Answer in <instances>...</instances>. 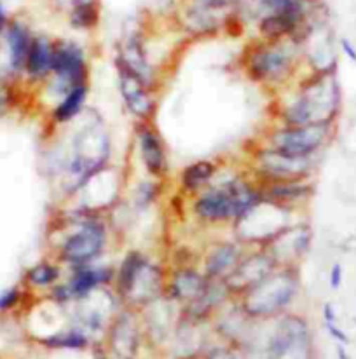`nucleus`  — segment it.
Masks as SVG:
<instances>
[{"label": "nucleus", "mask_w": 356, "mask_h": 359, "mask_svg": "<svg viewBox=\"0 0 356 359\" xmlns=\"http://www.w3.org/2000/svg\"><path fill=\"white\" fill-rule=\"evenodd\" d=\"M110 159V136L100 117H86L75 129L70 142V152L61 161L60 175L63 190L77 196L96 173L105 170Z\"/></svg>", "instance_id": "obj_1"}, {"label": "nucleus", "mask_w": 356, "mask_h": 359, "mask_svg": "<svg viewBox=\"0 0 356 359\" xmlns=\"http://www.w3.org/2000/svg\"><path fill=\"white\" fill-rule=\"evenodd\" d=\"M276 269H278V264L275 262V258L264 248H258L257 251H253L250 255H244L241 258L235 272L224 283L228 286L231 297L239 299L248 290H251L258 283L264 281L268 276H271Z\"/></svg>", "instance_id": "obj_12"}, {"label": "nucleus", "mask_w": 356, "mask_h": 359, "mask_svg": "<svg viewBox=\"0 0 356 359\" xmlns=\"http://www.w3.org/2000/svg\"><path fill=\"white\" fill-rule=\"evenodd\" d=\"M261 201L262 190L258 183L235 177L222 183H211L201 190L194 199L192 211L194 217L203 224H235Z\"/></svg>", "instance_id": "obj_3"}, {"label": "nucleus", "mask_w": 356, "mask_h": 359, "mask_svg": "<svg viewBox=\"0 0 356 359\" xmlns=\"http://www.w3.org/2000/svg\"><path fill=\"white\" fill-rule=\"evenodd\" d=\"M21 292L18 288H9L0 293V311H9L20 302Z\"/></svg>", "instance_id": "obj_34"}, {"label": "nucleus", "mask_w": 356, "mask_h": 359, "mask_svg": "<svg viewBox=\"0 0 356 359\" xmlns=\"http://www.w3.org/2000/svg\"><path fill=\"white\" fill-rule=\"evenodd\" d=\"M343 279H344V272L341 264H336L330 271V288L332 290H339L341 285H343Z\"/></svg>", "instance_id": "obj_36"}, {"label": "nucleus", "mask_w": 356, "mask_h": 359, "mask_svg": "<svg viewBox=\"0 0 356 359\" xmlns=\"http://www.w3.org/2000/svg\"><path fill=\"white\" fill-rule=\"evenodd\" d=\"M110 344L121 359H133L138 347V321L133 309L121 311L110 325Z\"/></svg>", "instance_id": "obj_21"}, {"label": "nucleus", "mask_w": 356, "mask_h": 359, "mask_svg": "<svg viewBox=\"0 0 356 359\" xmlns=\"http://www.w3.org/2000/svg\"><path fill=\"white\" fill-rule=\"evenodd\" d=\"M222 21H224V11L211 9L196 2L190 4V7H187L183 14V25L187 30L196 35L213 34L220 28Z\"/></svg>", "instance_id": "obj_25"}, {"label": "nucleus", "mask_w": 356, "mask_h": 359, "mask_svg": "<svg viewBox=\"0 0 356 359\" xmlns=\"http://www.w3.org/2000/svg\"><path fill=\"white\" fill-rule=\"evenodd\" d=\"M251 157L258 183L308 180L316 166V157L289 156L268 145L255 150Z\"/></svg>", "instance_id": "obj_8"}, {"label": "nucleus", "mask_w": 356, "mask_h": 359, "mask_svg": "<svg viewBox=\"0 0 356 359\" xmlns=\"http://www.w3.org/2000/svg\"><path fill=\"white\" fill-rule=\"evenodd\" d=\"M204 359H236V356L228 349H213L208 353V356Z\"/></svg>", "instance_id": "obj_39"}, {"label": "nucleus", "mask_w": 356, "mask_h": 359, "mask_svg": "<svg viewBox=\"0 0 356 359\" xmlns=\"http://www.w3.org/2000/svg\"><path fill=\"white\" fill-rule=\"evenodd\" d=\"M117 67L119 91H121L122 102L126 109L138 121H150L154 110H156V100L152 96V88L145 84L140 77L131 74L126 68Z\"/></svg>", "instance_id": "obj_15"}, {"label": "nucleus", "mask_w": 356, "mask_h": 359, "mask_svg": "<svg viewBox=\"0 0 356 359\" xmlns=\"http://www.w3.org/2000/svg\"><path fill=\"white\" fill-rule=\"evenodd\" d=\"M88 84L77 86L72 89L68 95H65L60 100L58 105L53 110V119L58 124H67V122H74L82 114L86 105V98H88Z\"/></svg>", "instance_id": "obj_29"}, {"label": "nucleus", "mask_w": 356, "mask_h": 359, "mask_svg": "<svg viewBox=\"0 0 356 359\" xmlns=\"http://www.w3.org/2000/svg\"><path fill=\"white\" fill-rule=\"evenodd\" d=\"M298 44L289 41H264L248 48L244 70L253 82L262 86H282L296 72Z\"/></svg>", "instance_id": "obj_5"}, {"label": "nucleus", "mask_w": 356, "mask_h": 359, "mask_svg": "<svg viewBox=\"0 0 356 359\" xmlns=\"http://www.w3.org/2000/svg\"><path fill=\"white\" fill-rule=\"evenodd\" d=\"M116 65L126 68L136 77L142 79L149 88L154 86V68L149 61V55L145 51L142 39L138 35H131L121 44L116 58Z\"/></svg>", "instance_id": "obj_23"}, {"label": "nucleus", "mask_w": 356, "mask_h": 359, "mask_svg": "<svg viewBox=\"0 0 356 359\" xmlns=\"http://www.w3.org/2000/svg\"><path fill=\"white\" fill-rule=\"evenodd\" d=\"M70 25L75 30H93L100 21V7L96 2L79 4L70 9Z\"/></svg>", "instance_id": "obj_30"}, {"label": "nucleus", "mask_w": 356, "mask_h": 359, "mask_svg": "<svg viewBox=\"0 0 356 359\" xmlns=\"http://www.w3.org/2000/svg\"><path fill=\"white\" fill-rule=\"evenodd\" d=\"M109 244V227L96 213L82 210L74 218V231L60 244L58 258L68 267L93 264Z\"/></svg>", "instance_id": "obj_6"}, {"label": "nucleus", "mask_w": 356, "mask_h": 359, "mask_svg": "<svg viewBox=\"0 0 356 359\" xmlns=\"http://www.w3.org/2000/svg\"><path fill=\"white\" fill-rule=\"evenodd\" d=\"M258 185L262 190V199L290 208V210H296L301 204L308 203L315 194L311 178L292 180V182H265Z\"/></svg>", "instance_id": "obj_19"}, {"label": "nucleus", "mask_w": 356, "mask_h": 359, "mask_svg": "<svg viewBox=\"0 0 356 359\" xmlns=\"http://www.w3.org/2000/svg\"><path fill=\"white\" fill-rule=\"evenodd\" d=\"M244 257L239 241H220L206 251L203 260V272L210 281H225L235 272Z\"/></svg>", "instance_id": "obj_18"}, {"label": "nucleus", "mask_w": 356, "mask_h": 359, "mask_svg": "<svg viewBox=\"0 0 356 359\" xmlns=\"http://www.w3.org/2000/svg\"><path fill=\"white\" fill-rule=\"evenodd\" d=\"M116 281V269L110 265H100L96 262L70 267V278L67 286L70 288L74 302L86 299L100 288H109Z\"/></svg>", "instance_id": "obj_16"}, {"label": "nucleus", "mask_w": 356, "mask_h": 359, "mask_svg": "<svg viewBox=\"0 0 356 359\" xmlns=\"http://www.w3.org/2000/svg\"><path fill=\"white\" fill-rule=\"evenodd\" d=\"M341 100L336 67L315 70L304 79L292 98L283 103L278 117L283 126L334 124L339 116Z\"/></svg>", "instance_id": "obj_2"}, {"label": "nucleus", "mask_w": 356, "mask_h": 359, "mask_svg": "<svg viewBox=\"0 0 356 359\" xmlns=\"http://www.w3.org/2000/svg\"><path fill=\"white\" fill-rule=\"evenodd\" d=\"M7 25V18H6V11H4L2 4H0V32H4V28H6Z\"/></svg>", "instance_id": "obj_41"}, {"label": "nucleus", "mask_w": 356, "mask_h": 359, "mask_svg": "<svg viewBox=\"0 0 356 359\" xmlns=\"http://www.w3.org/2000/svg\"><path fill=\"white\" fill-rule=\"evenodd\" d=\"M301 293L297 267H278L271 276L239 297V307L250 319H272L286 314Z\"/></svg>", "instance_id": "obj_4"}, {"label": "nucleus", "mask_w": 356, "mask_h": 359, "mask_svg": "<svg viewBox=\"0 0 356 359\" xmlns=\"http://www.w3.org/2000/svg\"><path fill=\"white\" fill-rule=\"evenodd\" d=\"M210 279L194 267H178L171 272L166 281V292L164 295L175 304H189L190 300L197 299L206 288Z\"/></svg>", "instance_id": "obj_20"}, {"label": "nucleus", "mask_w": 356, "mask_h": 359, "mask_svg": "<svg viewBox=\"0 0 356 359\" xmlns=\"http://www.w3.org/2000/svg\"><path fill=\"white\" fill-rule=\"evenodd\" d=\"M334 124L282 126L268 135V147L289 156L316 157L332 135Z\"/></svg>", "instance_id": "obj_9"}, {"label": "nucleus", "mask_w": 356, "mask_h": 359, "mask_svg": "<svg viewBox=\"0 0 356 359\" xmlns=\"http://www.w3.org/2000/svg\"><path fill=\"white\" fill-rule=\"evenodd\" d=\"M7 51H9V67L13 72H21L27 67L28 55H30L34 37L28 28L20 21H14L6 30Z\"/></svg>", "instance_id": "obj_24"}, {"label": "nucleus", "mask_w": 356, "mask_h": 359, "mask_svg": "<svg viewBox=\"0 0 356 359\" xmlns=\"http://www.w3.org/2000/svg\"><path fill=\"white\" fill-rule=\"evenodd\" d=\"M292 213L294 210H290V208L262 199L244 217L235 222L236 238L241 244L264 248L283 229L292 225V222H290Z\"/></svg>", "instance_id": "obj_7"}, {"label": "nucleus", "mask_w": 356, "mask_h": 359, "mask_svg": "<svg viewBox=\"0 0 356 359\" xmlns=\"http://www.w3.org/2000/svg\"><path fill=\"white\" fill-rule=\"evenodd\" d=\"M231 297L224 281H210L197 299L190 300L183 305V319L194 323H201L217 312L225 300Z\"/></svg>", "instance_id": "obj_22"}, {"label": "nucleus", "mask_w": 356, "mask_h": 359, "mask_svg": "<svg viewBox=\"0 0 356 359\" xmlns=\"http://www.w3.org/2000/svg\"><path fill=\"white\" fill-rule=\"evenodd\" d=\"M323 321H325V323H337L336 309H334L332 304L323 305Z\"/></svg>", "instance_id": "obj_40"}, {"label": "nucleus", "mask_w": 356, "mask_h": 359, "mask_svg": "<svg viewBox=\"0 0 356 359\" xmlns=\"http://www.w3.org/2000/svg\"><path fill=\"white\" fill-rule=\"evenodd\" d=\"M341 48H343L344 55L348 56V60H351L353 63H356V48L350 41H348V39H341Z\"/></svg>", "instance_id": "obj_38"}, {"label": "nucleus", "mask_w": 356, "mask_h": 359, "mask_svg": "<svg viewBox=\"0 0 356 359\" xmlns=\"http://www.w3.org/2000/svg\"><path fill=\"white\" fill-rule=\"evenodd\" d=\"M53 88L63 98L77 86L88 84V60L82 46L72 41H61L55 44L53 51Z\"/></svg>", "instance_id": "obj_11"}, {"label": "nucleus", "mask_w": 356, "mask_h": 359, "mask_svg": "<svg viewBox=\"0 0 356 359\" xmlns=\"http://www.w3.org/2000/svg\"><path fill=\"white\" fill-rule=\"evenodd\" d=\"M147 260H149L147 255H143L138 250H133L124 255L121 265H119V269L116 271V281H114V292H116L119 299H124L126 293L131 288L135 278L138 276L140 269L145 265Z\"/></svg>", "instance_id": "obj_28"}, {"label": "nucleus", "mask_w": 356, "mask_h": 359, "mask_svg": "<svg viewBox=\"0 0 356 359\" xmlns=\"http://www.w3.org/2000/svg\"><path fill=\"white\" fill-rule=\"evenodd\" d=\"M136 142H138L140 159L143 168L152 178H161L168 170L166 149L159 133L149 124V121H140L136 126Z\"/></svg>", "instance_id": "obj_17"}, {"label": "nucleus", "mask_w": 356, "mask_h": 359, "mask_svg": "<svg viewBox=\"0 0 356 359\" xmlns=\"http://www.w3.org/2000/svg\"><path fill=\"white\" fill-rule=\"evenodd\" d=\"M325 326H327V330H329L330 335H332L334 339L337 340V342L350 344V339H348L346 333H344L343 330H341L339 326H337V323H325Z\"/></svg>", "instance_id": "obj_37"}, {"label": "nucleus", "mask_w": 356, "mask_h": 359, "mask_svg": "<svg viewBox=\"0 0 356 359\" xmlns=\"http://www.w3.org/2000/svg\"><path fill=\"white\" fill-rule=\"evenodd\" d=\"M42 342L55 349H84L88 346V335L82 330H68L48 337Z\"/></svg>", "instance_id": "obj_32"}, {"label": "nucleus", "mask_w": 356, "mask_h": 359, "mask_svg": "<svg viewBox=\"0 0 356 359\" xmlns=\"http://www.w3.org/2000/svg\"><path fill=\"white\" fill-rule=\"evenodd\" d=\"M168 278L164 276L163 269L156 265L154 262L147 260L145 265L140 269L138 276L133 281L131 288L122 299L129 309H143L149 304L156 302L161 297H164L166 292Z\"/></svg>", "instance_id": "obj_14"}, {"label": "nucleus", "mask_w": 356, "mask_h": 359, "mask_svg": "<svg viewBox=\"0 0 356 359\" xmlns=\"http://www.w3.org/2000/svg\"><path fill=\"white\" fill-rule=\"evenodd\" d=\"M311 241L312 232L309 225L292 224L269 241L264 250L275 258L278 267H298L311 248Z\"/></svg>", "instance_id": "obj_13"}, {"label": "nucleus", "mask_w": 356, "mask_h": 359, "mask_svg": "<svg viewBox=\"0 0 356 359\" xmlns=\"http://www.w3.org/2000/svg\"><path fill=\"white\" fill-rule=\"evenodd\" d=\"M192 2L211 7V9H217V11H228L229 7H235L237 4H243L244 0H192Z\"/></svg>", "instance_id": "obj_35"}, {"label": "nucleus", "mask_w": 356, "mask_h": 359, "mask_svg": "<svg viewBox=\"0 0 356 359\" xmlns=\"http://www.w3.org/2000/svg\"><path fill=\"white\" fill-rule=\"evenodd\" d=\"M161 196V183L157 180H145L136 185L133 192V204L136 211H143L152 206Z\"/></svg>", "instance_id": "obj_33"}, {"label": "nucleus", "mask_w": 356, "mask_h": 359, "mask_svg": "<svg viewBox=\"0 0 356 359\" xmlns=\"http://www.w3.org/2000/svg\"><path fill=\"white\" fill-rule=\"evenodd\" d=\"M60 276L61 271L58 265L41 262L27 272V281L28 285L35 286V288H49V286L58 285Z\"/></svg>", "instance_id": "obj_31"}, {"label": "nucleus", "mask_w": 356, "mask_h": 359, "mask_svg": "<svg viewBox=\"0 0 356 359\" xmlns=\"http://www.w3.org/2000/svg\"><path fill=\"white\" fill-rule=\"evenodd\" d=\"M268 359H312L311 330L302 316H279L268 347Z\"/></svg>", "instance_id": "obj_10"}, {"label": "nucleus", "mask_w": 356, "mask_h": 359, "mask_svg": "<svg viewBox=\"0 0 356 359\" xmlns=\"http://www.w3.org/2000/svg\"><path fill=\"white\" fill-rule=\"evenodd\" d=\"M217 164L213 161H196L185 166L180 173V189L185 194H197L213 183L217 177Z\"/></svg>", "instance_id": "obj_26"}, {"label": "nucleus", "mask_w": 356, "mask_h": 359, "mask_svg": "<svg viewBox=\"0 0 356 359\" xmlns=\"http://www.w3.org/2000/svg\"><path fill=\"white\" fill-rule=\"evenodd\" d=\"M96 2V0H70V6H79V4H89Z\"/></svg>", "instance_id": "obj_42"}, {"label": "nucleus", "mask_w": 356, "mask_h": 359, "mask_svg": "<svg viewBox=\"0 0 356 359\" xmlns=\"http://www.w3.org/2000/svg\"><path fill=\"white\" fill-rule=\"evenodd\" d=\"M53 51H55L53 42H49L46 37H34L27 67H25V70L32 79L39 81V79H46L51 75Z\"/></svg>", "instance_id": "obj_27"}]
</instances>
